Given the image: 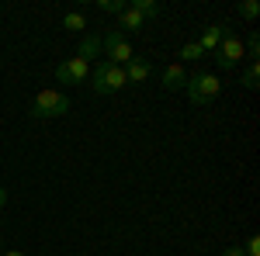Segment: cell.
<instances>
[{"instance_id": "6da1fadb", "label": "cell", "mask_w": 260, "mask_h": 256, "mask_svg": "<svg viewBox=\"0 0 260 256\" xmlns=\"http://www.w3.org/2000/svg\"><path fill=\"white\" fill-rule=\"evenodd\" d=\"M184 90H187V100L201 107V104H212V100L219 97L222 80H219V77H212V73H198V77H187Z\"/></svg>"}, {"instance_id": "7a4b0ae2", "label": "cell", "mask_w": 260, "mask_h": 256, "mask_svg": "<svg viewBox=\"0 0 260 256\" xmlns=\"http://www.w3.org/2000/svg\"><path fill=\"white\" fill-rule=\"evenodd\" d=\"M66 111H70V97L62 90H42L39 97L31 100V107H28L31 118H59Z\"/></svg>"}, {"instance_id": "3957f363", "label": "cell", "mask_w": 260, "mask_h": 256, "mask_svg": "<svg viewBox=\"0 0 260 256\" xmlns=\"http://www.w3.org/2000/svg\"><path fill=\"white\" fill-rule=\"evenodd\" d=\"M94 77V94H115V90H121L125 87V66H115V62H98V69L90 73Z\"/></svg>"}, {"instance_id": "277c9868", "label": "cell", "mask_w": 260, "mask_h": 256, "mask_svg": "<svg viewBox=\"0 0 260 256\" xmlns=\"http://www.w3.org/2000/svg\"><path fill=\"white\" fill-rule=\"evenodd\" d=\"M101 49L108 52V62H115V66H128L132 62V45L125 39V31H118V28L101 39Z\"/></svg>"}, {"instance_id": "5b68a950", "label": "cell", "mask_w": 260, "mask_h": 256, "mask_svg": "<svg viewBox=\"0 0 260 256\" xmlns=\"http://www.w3.org/2000/svg\"><path fill=\"white\" fill-rule=\"evenodd\" d=\"M212 56H215V62H219V69H233V66L240 62V56H243V42L236 39V35H222L219 49H215Z\"/></svg>"}, {"instance_id": "8992f818", "label": "cell", "mask_w": 260, "mask_h": 256, "mask_svg": "<svg viewBox=\"0 0 260 256\" xmlns=\"http://www.w3.org/2000/svg\"><path fill=\"white\" fill-rule=\"evenodd\" d=\"M87 77H90V62L80 59V56L59 62V69H56V80H59V83H83Z\"/></svg>"}, {"instance_id": "52a82bcc", "label": "cell", "mask_w": 260, "mask_h": 256, "mask_svg": "<svg viewBox=\"0 0 260 256\" xmlns=\"http://www.w3.org/2000/svg\"><path fill=\"white\" fill-rule=\"evenodd\" d=\"M149 73H153V66L146 59H139V56H132V62L125 66V83H142Z\"/></svg>"}, {"instance_id": "ba28073f", "label": "cell", "mask_w": 260, "mask_h": 256, "mask_svg": "<svg viewBox=\"0 0 260 256\" xmlns=\"http://www.w3.org/2000/svg\"><path fill=\"white\" fill-rule=\"evenodd\" d=\"M222 35H225V24H212V28H205V35H201V52H215L219 49V42Z\"/></svg>"}, {"instance_id": "9c48e42d", "label": "cell", "mask_w": 260, "mask_h": 256, "mask_svg": "<svg viewBox=\"0 0 260 256\" xmlns=\"http://www.w3.org/2000/svg\"><path fill=\"white\" fill-rule=\"evenodd\" d=\"M184 83H187L184 66H177V62H174V66H167V69H163V87H167V90H180Z\"/></svg>"}, {"instance_id": "30bf717a", "label": "cell", "mask_w": 260, "mask_h": 256, "mask_svg": "<svg viewBox=\"0 0 260 256\" xmlns=\"http://www.w3.org/2000/svg\"><path fill=\"white\" fill-rule=\"evenodd\" d=\"M118 18H121V28H128V31H139L142 24H146V18H142V14L136 11V7H125V11H121Z\"/></svg>"}, {"instance_id": "8fae6325", "label": "cell", "mask_w": 260, "mask_h": 256, "mask_svg": "<svg viewBox=\"0 0 260 256\" xmlns=\"http://www.w3.org/2000/svg\"><path fill=\"white\" fill-rule=\"evenodd\" d=\"M98 52H101V39H98V35H87V39L80 42V52H77V56L90 62L94 56H98Z\"/></svg>"}, {"instance_id": "7c38bea8", "label": "cell", "mask_w": 260, "mask_h": 256, "mask_svg": "<svg viewBox=\"0 0 260 256\" xmlns=\"http://www.w3.org/2000/svg\"><path fill=\"white\" fill-rule=\"evenodd\" d=\"M62 28H66V31H83V28H87V18H83L80 11H70V14L62 18Z\"/></svg>"}, {"instance_id": "4fadbf2b", "label": "cell", "mask_w": 260, "mask_h": 256, "mask_svg": "<svg viewBox=\"0 0 260 256\" xmlns=\"http://www.w3.org/2000/svg\"><path fill=\"white\" fill-rule=\"evenodd\" d=\"M128 7H136L142 18H156V14H160V4H153V0H132Z\"/></svg>"}, {"instance_id": "5bb4252c", "label": "cell", "mask_w": 260, "mask_h": 256, "mask_svg": "<svg viewBox=\"0 0 260 256\" xmlns=\"http://www.w3.org/2000/svg\"><path fill=\"white\" fill-rule=\"evenodd\" d=\"M257 80H260V66H257V62H250V69L243 73V87H250V90H253V87H257Z\"/></svg>"}, {"instance_id": "9a60e30c", "label": "cell", "mask_w": 260, "mask_h": 256, "mask_svg": "<svg viewBox=\"0 0 260 256\" xmlns=\"http://www.w3.org/2000/svg\"><path fill=\"white\" fill-rule=\"evenodd\" d=\"M98 7H101V11H108V14H121L128 4H121V0H98Z\"/></svg>"}, {"instance_id": "2e32d148", "label": "cell", "mask_w": 260, "mask_h": 256, "mask_svg": "<svg viewBox=\"0 0 260 256\" xmlns=\"http://www.w3.org/2000/svg\"><path fill=\"white\" fill-rule=\"evenodd\" d=\"M180 56H184V59H201L205 52H201V45H198V42H187V45L180 49Z\"/></svg>"}, {"instance_id": "e0dca14e", "label": "cell", "mask_w": 260, "mask_h": 256, "mask_svg": "<svg viewBox=\"0 0 260 256\" xmlns=\"http://www.w3.org/2000/svg\"><path fill=\"white\" fill-rule=\"evenodd\" d=\"M243 52H250V59L257 62V56H260V39H257V35H250V39H246V45H243Z\"/></svg>"}, {"instance_id": "ac0fdd59", "label": "cell", "mask_w": 260, "mask_h": 256, "mask_svg": "<svg viewBox=\"0 0 260 256\" xmlns=\"http://www.w3.org/2000/svg\"><path fill=\"white\" fill-rule=\"evenodd\" d=\"M240 14H243V18H257V14H260V7L253 4V0H246V4H240Z\"/></svg>"}, {"instance_id": "d6986e66", "label": "cell", "mask_w": 260, "mask_h": 256, "mask_svg": "<svg viewBox=\"0 0 260 256\" xmlns=\"http://www.w3.org/2000/svg\"><path fill=\"white\" fill-rule=\"evenodd\" d=\"M243 256H260V239L257 236H250V242H246V253Z\"/></svg>"}, {"instance_id": "ffe728a7", "label": "cell", "mask_w": 260, "mask_h": 256, "mask_svg": "<svg viewBox=\"0 0 260 256\" xmlns=\"http://www.w3.org/2000/svg\"><path fill=\"white\" fill-rule=\"evenodd\" d=\"M0 256H24V253H21V249H4Z\"/></svg>"}, {"instance_id": "44dd1931", "label": "cell", "mask_w": 260, "mask_h": 256, "mask_svg": "<svg viewBox=\"0 0 260 256\" xmlns=\"http://www.w3.org/2000/svg\"><path fill=\"white\" fill-rule=\"evenodd\" d=\"M4 204H7V191L0 187V208H4Z\"/></svg>"}, {"instance_id": "7402d4cb", "label": "cell", "mask_w": 260, "mask_h": 256, "mask_svg": "<svg viewBox=\"0 0 260 256\" xmlns=\"http://www.w3.org/2000/svg\"><path fill=\"white\" fill-rule=\"evenodd\" d=\"M222 256H243V249H229V253H222Z\"/></svg>"}, {"instance_id": "603a6c76", "label": "cell", "mask_w": 260, "mask_h": 256, "mask_svg": "<svg viewBox=\"0 0 260 256\" xmlns=\"http://www.w3.org/2000/svg\"><path fill=\"white\" fill-rule=\"evenodd\" d=\"M0 253H4V242H0Z\"/></svg>"}]
</instances>
